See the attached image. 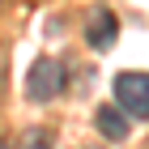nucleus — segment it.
Returning a JSON list of instances; mask_svg holds the SVG:
<instances>
[{
    "label": "nucleus",
    "mask_w": 149,
    "mask_h": 149,
    "mask_svg": "<svg viewBox=\"0 0 149 149\" xmlns=\"http://www.w3.org/2000/svg\"><path fill=\"white\" fill-rule=\"evenodd\" d=\"M115 107L136 119H149V72H119L115 77Z\"/></svg>",
    "instance_id": "1"
},
{
    "label": "nucleus",
    "mask_w": 149,
    "mask_h": 149,
    "mask_svg": "<svg viewBox=\"0 0 149 149\" xmlns=\"http://www.w3.org/2000/svg\"><path fill=\"white\" fill-rule=\"evenodd\" d=\"M60 90H64V68L56 60H34L30 77H26V98L30 102H51Z\"/></svg>",
    "instance_id": "2"
},
{
    "label": "nucleus",
    "mask_w": 149,
    "mask_h": 149,
    "mask_svg": "<svg viewBox=\"0 0 149 149\" xmlns=\"http://www.w3.org/2000/svg\"><path fill=\"white\" fill-rule=\"evenodd\" d=\"M115 38H119V22H115V13L94 9V13H90V26H85V43H90L94 51H107V47H115Z\"/></svg>",
    "instance_id": "3"
},
{
    "label": "nucleus",
    "mask_w": 149,
    "mask_h": 149,
    "mask_svg": "<svg viewBox=\"0 0 149 149\" xmlns=\"http://www.w3.org/2000/svg\"><path fill=\"white\" fill-rule=\"evenodd\" d=\"M98 132H102L107 141H124L128 136V115L119 111V107H102V111H98Z\"/></svg>",
    "instance_id": "4"
},
{
    "label": "nucleus",
    "mask_w": 149,
    "mask_h": 149,
    "mask_svg": "<svg viewBox=\"0 0 149 149\" xmlns=\"http://www.w3.org/2000/svg\"><path fill=\"white\" fill-rule=\"evenodd\" d=\"M51 145H56V141H51L47 128H30V132L22 136V149H51Z\"/></svg>",
    "instance_id": "5"
},
{
    "label": "nucleus",
    "mask_w": 149,
    "mask_h": 149,
    "mask_svg": "<svg viewBox=\"0 0 149 149\" xmlns=\"http://www.w3.org/2000/svg\"><path fill=\"white\" fill-rule=\"evenodd\" d=\"M0 149H13V145H9V141H0Z\"/></svg>",
    "instance_id": "6"
}]
</instances>
